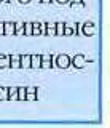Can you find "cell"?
Returning a JSON list of instances; mask_svg holds the SVG:
<instances>
[{
	"mask_svg": "<svg viewBox=\"0 0 110 128\" xmlns=\"http://www.w3.org/2000/svg\"><path fill=\"white\" fill-rule=\"evenodd\" d=\"M56 62H57V67H62V69H65V67L70 66V59H69V56H65V54H59L56 58Z\"/></svg>",
	"mask_w": 110,
	"mask_h": 128,
	"instance_id": "1",
	"label": "cell"
},
{
	"mask_svg": "<svg viewBox=\"0 0 110 128\" xmlns=\"http://www.w3.org/2000/svg\"><path fill=\"white\" fill-rule=\"evenodd\" d=\"M85 64H86V59L83 54H77L73 58V66L75 67H85Z\"/></svg>",
	"mask_w": 110,
	"mask_h": 128,
	"instance_id": "2",
	"label": "cell"
},
{
	"mask_svg": "<svg viewBox=\"0 0 110 128\" xmlns=\"http://www.w3.org/2000/svg\"><path fill=\"white\" fill-rule=\"evenodd\" d=\"M3 34L5 35L14 34V24L13 22H3Z\"/></svg>",
	"mask_w": 110,
	"mask_h": 128,
	"instance_id": "3",
	"label": "cell"
},
{
	"mask_svg": "<svg viewBox=\"0 0 110 128\" xmlns=\"http://www.w3.org/2000/svg\"><path fill=\"white\" fill-rule=\"evenodd\" d=\"M51 56H40V67H45V69H48V67H51Z\"/></svg>",
	"mask_w": 110,
	"mask_h": 128,
	"instance_id": "4",
	"label": "cell"
},
{
	"mask_svg": "<svg viewBox=\"0 0 110 128\" xmlns=\"http://www.w3.org/2000/svg\"><path fill=\"white\" fill-rule=\"evenodd\" d=\"M30 67H32V69H38V67H40V56L38 54L30 56Z\"/></svg>",
	"mask_w": 110,
	"mask_h": 128,
	"instance_id": "5",
	"label": "cell"
},
{
	"mask_svg": "<svg viewBox=\"0 0 110 128\" xmlns=\"http://www.w3.org/2000/svg\"><path fill=\"white\" fill-rule=\"evenodd\" d=\"M10 59H11V67H14V69L21 67V56L14 54V56H10Z\"/></svg>",
	"mask_w": 110,
	"mask_h": 128,
	"instance_id": "6",
	"label": "cell"
},
{
	"mask_svg": "<svg viewBox=\"0 0 110 128\" xmlns=\"http://www.w3.org/2000/svg\"><path fill=\"white\" fill-rule=\"evenodd\" d=\"M83 34L85 35H93L94 34V24H91V22L83 24Z\"/></svg>",
	"mask_w": 110,
	"mask_h": 128,
	"instance_id": "7",
	"label": "cell"
},
{
	"mask_svg": "<svg viewBox=\"0 0 110 128\" xmlns=\"http://www.w3.org/2000/svg\"><path fill=\"white\" fill-rule=\"evenodd\" d=\"M8 98L18 99V88H8Z\"/></svg>",
	"mask_w": 110,
	"mask_h": 128,
	"instance_id": "8",
	"label": "cell"
},
{
	"mask_svg": "<svg viewBox=\"0 0 110 128\" xmlns=\"http://www.w3.org/2000/svg\"><path fill=\"white\" fill-rule=\"evenodd\" d=\"M54 27H56V34L57 35H62V34H64V24H62V22L54 24Z\"/></svg>",
	"mask_w": 110,
	"mask_h": 128,
	"instance_id": "9",
	"label": "cell"
},
{
	"mask_svg": "<svg viewBox=\"0 0 110 128\" xmlns=\"http://www.w3.org/2000/svg\"><path fill=\"white\" fill-rule=\"evenodd\" d=\"M21 32H24V24L21 22L14 24V34H21Z\"/></svg>",
	"mask_w": 110,
	"mask_h": 128,
	"instance_id": "10",
	"label": "cell"
},
{
	"mask_svg": "<svg viewBox=\"0 0 110 128\" xmlns=\"http://www.w3.org/2000/svg\"><path fill=\"white\" fill-rule=\"evenodd\" d=\"M32 34H35V35H38V34H42V29H40V24H32Z\"/></svg>",
	"mask_w": 110,
	"mask_h": 128,
	"instance_id": "11",
	"label": "cell"
},
{
	"mask_svg": "<svg viewBox=\"0 0 110 128\" xmlns=\"http://www.w3.org/2000/svg\"><path fill=\"white\" fill-rule=\"evenodd\" d=\"M8 98V88H0V99Z\"/></svg>",
	"mask_w": 110,
	"mask_h": 128,
	"instance_id": "12",
	"label": "cell"
},
{
	"mask_svg": "<svg viewBox=\"0 0 110 128\" xmlns=\"http://www.w3.org/2000/svg\"><path fill=\"white\" fill-rule=\"evenodd\" d=\"M24 32H26L27 35L32 34V22H26V24H24Z\"/></svg>",
	"mask_w": 110,
	"mask_h": 128,
	"instance_id": "13",
	"label": "cell"
},
{
	"mask_svg": "<svg viewBox=\"0 0 110 128\" xmlns=\"http://www.w3.org/2000/svg\"><path fill=\"white\" fill-rule=\"evenodd\" d=\"M18 99H26V88H18Z\"/></svg>",
	"mask_w": 110,
	"mask_h": 128,
	"instance_id": "14",
	"label": "cell"
},
{
	"mask_svg": "<svg viewBox=\"0 0 110 128\" xmlns=\"http://www.w3.org/2000/svg\"><path fill=\"white\" fill-rule=\"evenodd\" d=\"M22 62H24V64H21L22 67H30V56H24V58H22Z\"/></svg>",
	"mask_w": 110,
	"mask_h": 128,
	"instance_id": "15",
	"label": "cell"
},
{
	"mask_svg": "<svg viewBox=\"0 0 110 128\" xmlns=\"http://www.w3.org/2000/svg\"><path fill=\"white\" fill-rule=\"evenodd\" d=\"M6 64H8V58L0 54V67H6Z\"/></svg>",
	"mask_w": 110,
	"mask_h": 128,
	"instance_id": "16",
	"label": "cell"
},
{
	"mask_svg": "<svg viewBox=\"0 0 110 128\" xmlns=\"http://www.w3.org/2000/svg\"><path fill=\"white\" fill-rule=\"evenodd\" d=\"M48 26V34L50 35H56V29H54V24H46Z\"/></svg>",
	"mask_w": 110,
	"mask_h": 128,
	"instance_id": "17",
	"label": "cell"
},
{
	"mask_svg": "<svg viewBox=\"0 0 110 128\" xmlns=\"http://www.w3.org/2000/svg\"><path fill=\"white\" fill-rule=\"evenodd\" d=\"M64 26H65V24H64ZM73 32H75V29H72L70 26H65V29H64V34L65 35H70V34H73Z\"/></svg>",
	"mask_w": 110,
	"mask_h": 128,
	"instance_id": "18",
	"label": "cell"
},
{
	"mask_svg": "<svg viewBox=\"0 0 110 128\" xmlns=\"http://www.w3.org/2000/svg\"><path fill=\"white\" fill-rule=\"evenodd\" d=\"M0 34H3V22H0Z\"/></svg>",
	"mask_w": 110,
	"mask_h": 128,
	"instance_id": "19",
	"label": "cell"
},
{
	"mask_svg": "<svg viewBox=\"0 0 110 128\" xmlns=\"http://www.w3.org/2000/svg\"><path fill=\"white\" fill-rule=\"evenodd\" d=\"M59 3H65V2H69V0H57Z\"/></svg>",
	"mask_w": 110,
	"mask_h": 128,
	"instance_id": "20",
	"label": "cell"
},
{
	"mask_svg": "<svg viewBox=\"0 0 110 128\" xmlns=\"http://www.w3.org/2000/svg\"><path fill=\"white\" fill-rule=\"evenodd\" d=\"M19 2H21V3H27V2H29V0H19Z\"/></svg>",
	"mask_w": 110,
	"mask_h": 128,
	"instance_id": "21",
	"label": "cell"
},
{
	"mask_svg": "<svg viewBox=\"0 0 110 128\" xmlns=\"http://www.w3.org/2000/svg\"><path fill=\"white\" fill-rule=\"evenodd\" d=\"M42 2H43V3H48V2H50V0H42Z\"/></svg>",
	"mask_w": 110,
	"mask_h": 128,
	"instance_id": "22",
	"label": "cell"
},
{
	"mask_svg": "<svg viewBox=\"0 0 110 128\" xmlns=\"http://www.w3.org/2000/svg\"><path fill=\"white\" fill-rule=\"evenodd\" d=\"M75 2H81V0H75Z\"/></svg>",
	"mask_w": 110,
	"mask_h": 128,
	"instance_id": "23",
	"label": "cell"
},
{
	"mask_svg": "<svg viewBox=\"0 0 110 128\" xmlns=\"http://www.w3.org/2000/svg\"><path fill=\"white\" fill-rule=\"evenodd\" d=\"M0 2H3V0H0Z\"/></svg>",
	"mask_w": 110,
	"mask_h": 128,
	"instance_id": "24",
	"label": "cell"
}]
</instances>
